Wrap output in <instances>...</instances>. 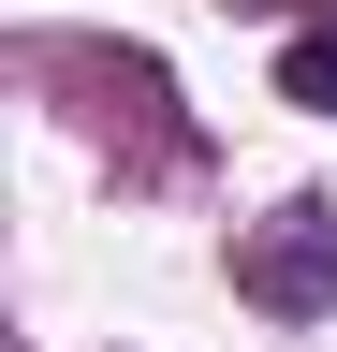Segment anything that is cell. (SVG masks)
<instances>
[{
  "instance_id": "6da1fadb",
  "label": "cell",
  "mask_w": 337,
  "mask_h": 352,
  "mask_svg": "<svg viewBox=\"0 0 337 352\" xmlns=\"http://www.w3.org/2000/svg\"><path fill=\"white\" fill-rule=\"evenodd\" d=\"M235 294L279 308V323H323V308H337V206H279L264 235L235 250Z\"/></svg>"
},
{
  "instance_id": "7a4b0ae2",
  "label": "cell",
  "mask_w": 337,
  "mask_h": 352,
  "mask_svg": "<svg viewBox=\"0 0 337 352\" xmlns=\"http://www.w3.org/2000/svg\"><path fill=\"white\" fill-rule=\"evenodd\" d=\"M279 88H293L308 118H337V15H308V30L279 44Z\"/></svg>"
}]
</instances>
